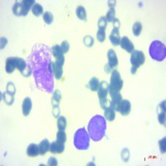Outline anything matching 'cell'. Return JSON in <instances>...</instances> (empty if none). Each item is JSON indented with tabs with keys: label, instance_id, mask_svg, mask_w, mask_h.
<instances>
[{
	"label": "cell",
	"instance_id": "6da1fadb",
	"mask_svg": "<svg viewBox=\"0 0 166 166\" xmlns=\"http://www.w3.org/2000/svg\"><path fill=\"white\" fill-rule=\"evenodd\" d=\"M51 51L45 43H37L27 57L35 81L36 87L41 91L51 93L54 88Z\"/></svg>",
	"mask_w": 166,
	"mask_h": 166
},
{
	"label": "cell",
	"instance_id": "7a4b0ae2",
	"mask_svg": "<svg viewBox=\"0 0 166 166\" xmlns=\"http://www.w3.org/2000/svg\"><path fill=\"white\" fill-rule=\"evenodd\" d=\"M87 130L90 138L92 141L97 142L102 140L106 131V121L105 117L101 115H94L90 120Z\"/></svg>",
	"mask_w": 166,
	"mask_h": 166
},
{
	"label": "cell",
	"instance_id": "3957f363",
	"mask_svg": "<svg viewBox=\"0 0 166 166\" xmlns=\"http://www.w3.org/2000/svg\"><path fill=\"white\" fill-rule=\"evenodd\" d=\"M74 145L77 150H87L90 146V136L87 130L83 128L78 129L74 134Z\"/></svg>",
	"mask_w": 166,
	"mask_h": 166
},
{
	"label": "cell",
	"instance_id": "277c9868",
	"mask_svg": "<svg viewBox=\"0 0 166 166\" xmlns=\"http://www.w3.org/2000/svg\"><path fill=\"white\" fill-rule=\"evenodd\" d=\"M150 57L157 62H163L166 57L165 45L160 41H153L149 48Z\"/></svg>",
	"mask_w": 166,
	"mask_h": 166
},
{
	"label": "cell",
	"instance_id": "5b68a950",
	"mask_svg": "<svg viewBox=\"0 0 166 166\" xmlns=\"http://www.w3.org/2000/svg\"><path fill=\"white\" fill-rule=\"evenodd\" d=\"M122 87H123V80L121 79L120 74L117 70H113L109 85V92L110 96L115 94L120 93Z\"/></svg>",
	"mask_w": 166,
	"mask_h": 166
},
{
	"label": "cell",
	"instance_id": "8992f818",
	"mask_svg": "<svg viewBox=\"0 0 166 166\" xmlns=\"http://www.w3.org/2000/svg\"><path fill=\"white\" fill-rule=\"evenodd\" d=\"M145 56L143 53V51H139V50H134L131 52V74H136L138 69L141 65L145 63Z\"/></svg>",
	"mask_w": 166,
	"mask_h": 166
},
{
	"label": "cell",
	"instance_id": "52a82bcc",
	"mask_svg": "<svg viewBox=\"0 0 166 166\" xmlns=\"http://www.w3.org/2000/svg\"><path fill=\"white\" fill-rule=\"evenodd\" d=\"M65 62V57L64 56H60L58 58H56V62H52V70H53L54 77H56V79L59 80L61 79V77H62V66Z\"/></svg>",
	"mask_w": 166,
	"mask_h": 166
},
{
	"label": "cell",
	"instance_id": "ba28073f",
	"mask_svg": "<svg viewBox=\"0 0 166 166\" xmlns=\"http://www.w3.org/2000/svg\"><path fill=\"white\" fill-rule=\"evenodd\" d=\"M108 57V64L105 66V69L109 68L110 72L112 71V69H115L118 65V59L115 51L113 49H110L107 52Z\"/></svg>",
	"mask_w": 166,
	"mask_h": 166
},
{
	"label": "cell",
	"instance_id": "9c48e42d",
	"mask_svg": "<svg viewBox=\"0 0 166 166\" xmlns=\"http://www.w3.org/2000/svg\"><path fill=\"white\" fill-rule=\"evenodd\" d=\"M98 91V96L100 101L106 99L107 94L109 92V84H108V82H105V81H102L101 82H100L98 91Z\"/></svg>",
	"mask_w": 166,
	"mask_h": 166
},
{
	"label": "cell",
	"instance_id": "30bf717a",
	"mask_svg": "<svg viewBox=\"0 0 166 166\" xmlns=\"http://www.w3.org/2000/svg\"><path fill=\"white\" fill-rule=\"evenodd\" d=\"M13 13L15 16H26L28 13L22 2H16L14 3L13 7Z\"/></svg>",
	"mask_w": 166,
	"mask_h": 166
},
{
	"label": "cell",
	"instance_id": "8fae6325",
	"mask_svg": "<svg viewBox=\"0 0 166 166\" xmlns=\"http://www.w3.org/2000/svg\"><path fill=\"white\" fill-rule=\"evenodd\" d=\"M120 45L121 48L126 50L127 52H131H131L135 50V46H134L132 42L129 39L128 37H126V36H124V37L120 39Z\"/></svg>",
	"mask_w": 166,
	"mask_h": 166
},
{
	"label": "cell",
	"instance_id": "7c38bea8",
	"mask_svg": "<svg viewBox=\"0 0 166 166\" xmlns=\"http://www.w3.org/2000/svg\"><path fill=\"white\" fill-rule=\"evenodd\" d=\"M158 112V119L159 122L161 125L165 126V101H162L157 108Z\"/></svg>",
	"mask_w": 166,
	"mask_h": 166
},
{
	"label": "cell",
	"instance_id": "4fadbf2b",
	"mask_svg": "<svg viewBox=\"0 0 166 166\" xmlns=\"http://www.w3.org/2000/svg\"><path fill=\"white\" fill-rule=\"evenodd\" d=\"M17 68L16 65V56H10L6 60V66H5V70L6 72L11 74L15 71Z\"/></svg>",
	"mask_w": 166,
	"mask_h": 166
},
{
	"label": "cell",
	"instance_id": "5bb4252c",
	"mask_svg": "<svg viewBox=\"0 0 166 166\" xmlns=\"http://www.w3.org/2000/svg\"><path fill=\"white\" fill-rule=\"evenodd\" d=\"M131 104L128 100H122L120 105L119 111L121 114V115L126 116L128 115L131 112Z\"/></svg>",
	"mask_w": 166,
	"mask_h": 166
},
{
	"label": "cell",
	"instance_id": "9a60e30c",
	"mask_svg": "<svg viewBox=\"0 0 166 166\" xmlns=\"http://www.w3.org/2000/svg\"><path fill=\"white\" fill-rule=\"evenodd\" d=\"M111 97V101H110V105L111 107L115 110V111H119V108H120V105L122 101V96L120 92V93L115 94L113 96H110Z\"/></svg>",
	"mask_w": 166,
	"mask_h": 166
},
{
	"label": "cell",
	"instance_id": "2e32d148",
	"mask_svg": "<svg viewBox=\"0 0 166 166\" xmlns=\"http://www.w3.org/2000/svg\"><path fill=\"white\" fill-rule=\"evenodd\" d=\"M65 145L58 141H53L50 144V151L52 154H62L64 151Z\"/></svg>",
	"mask_w": 166,
	"mask_h": 166
},
{
	"label": "cell",
	"instance_id": "e0dca14e",
	"mask_svg": "<svg viewBox=\"0 0 166 166\" xmlns=\"http://www.w3.org/2000/svg\"><path fill=\"white\" fill-rule=\"evenodd\" d=\"M32 106H33V103H32L31 98L26 97L23 101V105H22V110H23V114L24 116H28L30 114Z\"/></svg>",
	"mask_w": 166,
	"mask_h": 166
},
{
	"label": "cell",
	"instance_id": "ac0fdd59",
	"mask_svg": "<svg viewBox=\"0 0 166 166\" xmlns=\"http://www.w3.org/2000/svg\"><path fill=\"white\" fill-rule=\"evenodd\" d=\"M109 39H110V42L112 43L114 46H118L120 45V36L119 33V29L116 28H113V30L111 31L110 36H109Z\"/></svg>",
	"mask_w": 166,
	"mask_h": 166
},
{
	"label": "cell",
	"instance_id": "d6986e66",
	"mask_svg": "<svg viewBox=\"0 0 166 166\" xmlns=\"http://www.w3.org/2000/svg\"><path fill=\"white\" fill-rule=\"evenodd\" d=\"M38 148H39V154L43 155L47 151L50 150V143L47 141V139H44L43 141H42L38 145Z\"/></svg>",
	"mask_w": 166,
	"mask_h": 166
},
{
	"label": "cell",
	"instance_id": "ffe728a7",
	"mask_svg": "<svg viewBox=\"0 0 166 166\" xmlns=\"http://www.w3.org/2000/svg\"><path fill=\"white\" fill-rule=\"evenodd\" d=\"M27 154L30 157L38 156L39 154V148L36 144H30L27 149Z\"/></svg>",
	"mask_w": 166,
	"mask_h": 166
},
{
	"label": "cell",
	"instance_id": "44dd1931",
	"mask_svg": "<svg viewBox=\"0 0 166 166\" xmlns=\"http://www.w3.org/2000/svg\"><path fill=\"white\" fill-rule=\"evenodd\" d=\"M105 110V120H107L109 121H113L115 120V111L111 106L106 107L104 109Z\"/></svg>",
	"mask_w": 166,
	"mask_h": 166
},
{
	"label": "cell",
	"instance_id": "7402d4cb",
	"mask_svg": "<svg viewBox=\"0 0 166 166\" xmlns=\"http://www.w3.org/2000/svg\"><path fill=\"white\" fill-rule=\"evenodd\" d=\"M51 51L52 56H53L55 58H58L60 56H62L64 54L60 45H54V46H52L51 48Z\"/></svg>",
	"mask_w": 166,
	"mask_h": 166
},
{
	"label": "cell",
	"instance_id": "603a6c76",
	"mask_svg": "<svg viewBox=\"0 0 166 166\" xmlns=\"http://www.w3.org/2000/svg\"><path fill=\"white\" fill-rule=\"evenodd\" d=\"M76 14L77 18L83 21H87V12L83 6H78L76 9Z\"/></svg>",
	"mask_w": 166,
	"mask_h": 166
},
{
	"label": "cell",
	"instance_id": "cb8c5ba5",
	"mask_svg": "<svg viewBox=\"0 0 166 166\" xmlns=\"http://www.w3.org/2000/svg\"><path fill=\"white\" fill-rule=\"evenodd\" d=\"M99 85H100V82H99L98 78H96V77H92V78L90 80L89 87L90 89H91L92 91H98Z\"/></svg>",
	"mask_w": 166,
	"mask_h": 166
},
{
	"label": "cell",
	"instance_id": "d4e9b609",
	"mask_svg": "<svg viewBox=\"0 0 166 166\" xmlns=\"http://www.w3.org/2000/svg\"><path fill=\"white\" fill-rule=\"evenodd\" d=\"M2 96H3V101H4L7 105H11L13 103L14 101L13 96L11 95V94L8 93L7 91L3 92V93L2 94Z\"/></svg>",
	"mask_w": 166,
	"mask_h": 166
},
{
	"label": "cell",
	"instance_id": "484cf974",
	"mask_svg": "<svg viewBox=\"0 0 166 166\" xmlns=\"http://www.w3.org/2000/svg\"><path fill=\"white\" fill-rule=\"evenodd\" d=\"M32 12L33 15L36 17H39L43 13V8L39 4V3H35L32 8Z\"/></svg>",
	"mask_w": 166,
	"mask_h": 166
},
{
	"label": "cell",
	"instance_id": "4316f807",
	"mask_svg": "<svg viewBox=\"0 0 166 166\" xmlns=\"http://www.w3.org/2000/svg\"><path fill=\"white\" fill-rule=\"evenodd\" d=\"M62 99V94L61 92L59 91V90H56V91L53 92V96H52V99H51V102H52V105H58L59 102L61 101Z\"/></svg>",
	"mask_w": 166,
	"mask_h": 166
},
{
	"label": "cell",
	"instance_id": "83f0119b",
	"mask_svg": "<svg viewBox=\"0 0 166 166\" xmlns=\"http://www.w3.org/2000/svg\"><path fill=\"white\" fill-rule=\"evenodd\" d=\"M105 19L107 20V22H110V23L114 22V20L115 19V8H109L107 13H106V16H105Z\"/></svg>",
	"mask_w": 166,
	"mask_h": 166
},
{
	"label": "cell",
	"instance_id": "f1b7e54d",
	"mask_svg": "<svg viewBox=\"0 0 166 166\" xmlns=\"http://www.w3.org/2000/svg\"><path fill=\"white\" fill-rule=\"evenodd\" d=\"M141 30H142V25L140 22H136L133 25V28H132V32H133V34L136 37H138V36L141 35Z\"/></svg>",
	"mask_w": 166,
	"mask_h": 166
},
{
	"label": "cell",
	"instance_id": "f546056e",
	"mask_svg": "<svg viewBox=\"0 0 166 166\" xmlns=\"http://www.w3.org/2000/svg\"><path fill=\"white\" fill-rule=\"evenodd\" d=\"M67 127V120L64 116L61 115L57 119V128L59 131H64Z\"/></svg>",
	"mask_w": 166,
	"mask_h": 166
},
{
	"label": "cell",
	"instance_id": "4dcf8cb0",
	"mask_svg": "<svg viewBox=\"0 0 166 166\" xmlns=\"http://www.w3.org/2000/svg\"><path fill=\"white\" fill-rule=\"evenodd\" d=\"M66 141H67V135H66L65 131H59L56 133V141L62 143V144H65Z\"/></svg>",
	"mask_w": 166,
	"mask_h": 166
},
{
	"label": "cell",
	"instance_id": "1f68e13d",
	"mask_svg": "<svg viewBox=\"0 0 166 166\" xmlns=\"http://www.w3.org/2000/svg\"><path fill=\"white\" fill-rule=\"evenodd\" d=\"M43 20L47 24H51L53 22V15L50 12H46L43 13Z\"/></svg>",
	"mask_w": 166,
	"mask_h": 166
},
{
	"label": "cell",
	"instance_id": "d6a6232c",
	"mask_svg": "<svg viewBox=\"0 0 166 166\" xmlns=\"http://www.w3.org/2000/svg\"><path fill=\"white\" fill-rule=\"evenodd\" d=\"M22 3L24 4L26 10L28 12V11L30 10L31 8H33V5L35 4L36 2L34 0H24V1H22Z\"/></svg>",
	"mask_w": 166,
	"mask_h": 166
},
{
	"label": "cell",
	"instance_id": "836d02e7",
	"mask_svg": "<svg viewBox=\"0 0 166 166\" xmlns=\"http://www.w3.org/2000/svg\"><path fill=\"white\" fill-rule=\"evenodd\" d=\"M107 20L105 19V17H101L98 21V28L99 29H104L105 30V28L107 27Z\"/></svg>",
	"mask_w": 166,
	"mask_h": 166
},
{
	"label": "cell",
	"instance_id": "e575fe53",
	"mask_svg": "<svg viewBox=\"0 0 166 166\" xmlns=\"http://www.w3.org/2000/svg\"><path fill=\"white\" fill-rule=\"evenodd\" d=\"M96 38L100 42H103L105 39V30L104 29H99L96 33Z\"/></svg>",
	"mask_w": 166,
	"mask_h": 166
},
{
	"label": "cell",
	"instance_id": "d590c367",
	"mask_svg": "<svg viewBox=\"0 0 166 166\" xmlns=\"http://www.w3.org/2000/svg\"><path fill=\"white\" fill-rule=\"evenodd\" d=\"M83 42L87 47H91L94 45V39L91 36H86L83 38Z\"/></svg>",
	"mask_w": 166,
	"mask_h": 166
},
{
	"label": "cell",
	"instance_id": "8d00e7d4",
	"mask_svg": "<svg viewBox=\"0 0 166 166\" xmlns=\"http://www.w3.org/2000/svg\"><path fill=\"white\" fill-rule=\"evenodd\" d=\"M8 93L11 94L13 96L15 95V92H16V87L14 86V84L13 82H8L7 85V91H6Z\"/></svg>",
	"mask_w": 166,
	"mask_h": 166
},
{
	"label": "cell",
	"instance_id": "74e56055",
	"mask_svg": "<svg viewBox=\"0 0 166 166\" xmlns=\"http://www.w3.org/2000/svg\"><path fill=\"white\" fill-rule=\"evenodd\" d=\"M121 158L124 161L127 162L130 159V152H129V150L127 148H125L124 150H122L121 152Z\"/></svg>",
	"mask_w": 166,
	"mask_h": 166
},
{
	"label": "cell",
	"instance_id": "f35d334b",
	"mask_svg": "<svg viewBox=\"0 0 166 166\" xmlns=\"http://www.w3.org/2000/svg\"><path fill=\"white\" fill-rule=\"evenodd\" d=\"M165 140L166 138L164 137V138L161 139V140L159 141V150H160L161 154H164V153H165Z\"/></svg>",
	"mask_w": 166,
	"mask_h": 166
},
{
	"label": "cell",
	"instance_id": "ab89813d",
	"mask_svg": "<svg viewBox=\"0 0 166 166\" xmlns=\"http://www.w3.org/2000/svg\"><path fill=\"white\" fill-rule=\"evenodd\" d=\"M61 47H62V51H63V53H67V52L69 51L70 45H69V43H68L67 41H63V42H62Z\"/></svg>",
	"mask_w": 166,
	"mask_h": 166
},
{
	"label": "cell",
	"instance_id": "60d3db41",
	"mask_svg": "<svg viewBox=\"0 0 166 166\" xmlns=\"http://www.w3.org/2000/svg\"><path fill=\"white\" fill-rule=\"evenodd\" d=\"M100 104H101V106L103 110L105 109L106 107L111 106V105H110V101H109L107 98L104 99V100H102V101H100Z\"/></svg>",
	"mask_w": 166,
	"mask_h": 166
},
{
	"label": "cell",
	"instance_id": "b9f144b4",
	"mask_svg": "<svg viewBox=\"0 0 166 166\" xmlns=\"http://www.w3.org/2000/svg\"><path fill=\"white\" fill-rule=\"evenodd\" d=\"M47 164H48V165H51V166L57 165V160H56V158H54V157H50L49 159H48Z\"/></svg>",
	"mask_w": 166,
	"mask_h": 166
},
{
	"label": "cell",
	"instance_id": "7bdbcfd3",
	"mask_svg": "<svg viewBox=\"0 0 166 166\" xmlns=\"http://www.w3.org/2000/svg\"><path fill=\"white\" fill-rule=\"evenodd\" d=\"M59 113H60V110H59L58 105H54L53 106V115L55 117H59Z\"/></svg>",
	"mask_w": 166,
	"mask_h": 166
},
{
	"label": "cell",
	"instance_id": "ee69618b",
	"mask_svg": "<svg viewBox=\"0 0 166 166\" xmlns=\"http://www.w3.org/2000/svg\"><path fill=\"white\" fill-rule=\"evenodd\" d=\"M8 42V39L6 38H4V37H2L1 38V48H3V47L6 46V44H7Z\"/></svg>",
	"mask_w": 166,
	"mask_h": 166
},
{
	"label": "cell",
	"instance_id": "f6af8a7d",
	"mask_svg": "<svg viewBox=\"0 0 166 166\" xmlns=\"http://www.w3.org/2000/svg\"><path fill=\"white\" fill-rule=\"evenodd\" d=\"M113 25H114V28H116V29H119V28L120 27V21L117 19H115L113 22Z\"/></svg>",
	"mask_w": 166,
	"mask_h": 166
},
{
	"label": "cell",
	"instance_id": "bcb514c9",
	"mask_svg": "<svg viewBox=\"0 0 166 166\" xmlns=\"http://www.w3.org/2000/svg\"><path fill=\"white\" fill-rule=\"evenodd\" d=\"M115 4H116V1H109V2H108V6H109V8H115Z\"/></svg>",
	"mask_w": 166,
	"mask_h": 166
}]
</instances>
